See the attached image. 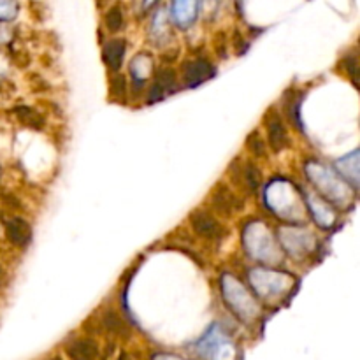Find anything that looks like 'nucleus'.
Instances as JSON below:
<instances>
[{"label":"nucleus","mask_w":360,"mask_h":360,"mask_svg":"<svg viewBox=\"0 0 360 360\" xmlns=\"http://www.w3.org/2000/svg\"><path fill=\"white\" fill-rule=\"evenodd\" d=\"M306 176L309 178L316 190L322 191L323 199L329 200L330 204H341L346 199V183H343L341 178L334 174V171L329 169L327 165L320 164V162H308L306 167Z\"/></svg>","instance_id":"nucleus-1"},{"label":"nucleus","mask_w":360,"mask_h":360,"mask_svg":"<svg viewBox=\"0 0 360 360\" xmlns=\"http://www.w3.org/2000/svg\"><path fill=\"white\" fill-rule=\"evenodd\" d=\"M221 290H223V297L230 304L232 311H236V315L243 316L244 311H248V316L257 315L255 300L246 292L243 283L237 282L234 276H230V274L221 276Z\"/></svg>","instance_id":"nucleus-2"},{"label":"nucleus","mask_w":360,"mask_h":360,"mask_svg":"<svg viewBox=\"0 0 360 360\" xmlns=\"http://www.w3.org/2000/svg\"><path fill=\"white\" fill-rule=\"evenodd\" d=\"M190 223L196 230L197 236L204 237V239L209 241H218L223 237L225 234V229L221 225L220 221L213 216L211 213L203 209H197L190 214Z\"/></svg>","instance_id":"nucleus-3"},{"label":"nucleus","mask_w":360,"mask_h":360,"mask_svg":"<svg viewBox=\"0 0 360 360\" xmlns=\"http://www.w3.org/2000/svg\"><path fill=\"white\" fill-rule=\"evenodd\" d=\"M214 74H216V71H214L213 64L209 60H206V58H194V60L187 62L183 67L185 87H200L203 83L209 81Z\"/></svg>","instance_id":"nucleus-4"},{"label":"nucleus","mask_w":360,"mask_h":360,"mask_svg":"<svg viewBox=\"0 0 360 360\" xmlns=\"http://www.w3.org/2000/svg\"><path fill=\"white\" fill-rule=\"evenodd\" d=\"M199 16V0H173L169 18L178 28L187 31Z\"/></svg>","instance_id":"nucleus-5"},{"label":"nucleus","mask_w":360,"mask_h":360,"mask_svg":"<svg viewBox=\"0 0 360 360\" xmlns=\"http://www.w3.org/2000/svg\"><path fill=\"white\" fill-rule=\"evenodd\" d=\"M211 204H213V207L218 213L225 214V216H230V214L239 211L241 206H243L239 197L223 183L216 185V188H214L213 191V197H211Z\"/></svg>","instance_id":"nucleus-6"},{"label":"nucleus","mask_w":360,"mask_h":360,"mask_svg":"<svg viewBox=\"0 0 360 360\" xmlns=\"http://www.w3.org/2000/svg\"><path fill=\"white\" fill-rule=\"evenodd\" d=\"M304 194H306L308 209L311 216L315 218L316 225H320L322 229H330V227L334 225L336 214L334 211L330 209V203H325L323 197H315L311 191H304Z\"/></svg>","instance_id":"nucleus-7"},{"label":"nucleus","mask_w":360,"mask_h":360,"mask_svg":"<svg viewBox=\"0 0 360 360\" xmlns=\"http://www.w3.org/2000/svg\"><path fill=\"white\" fill-rule=\"evenodd\" d=\"M178 88V81H176V74H174L171 69H164L157 74L155 78L153 85H151L150 90V97H148V102H158L162 101L167 95L174 94Z\"/></svg>","instance_id":"nucleus-8"},{"label":"nucleus","mask_w":360,"mask_h":360,"mask_svg":"<svg viewBox=\"0 0 360 360\" xmlns=\"http://www.w3.org/2000/svg\"><path fill=\"white\" fill-rule=\"evenodd\" d=\"M6 236L11 241L15 246L26 248L32 241V227L28 225V221L23 218H9L6 221Z\"/></svg>","instance_id":"nucleus-9"},{"label":"nucleus","mask_w":360,"mask_h":360,"mask_svg":"<svg viewBox=\"0 0 360 360\" xmlns=\"http://www.w3.org/2000/svg\"><path fill=\"white\" fill-rule=\"evenodd\" d=\"M336 169L338 173H341L343 180H345L346 185H352L353 190L359 188L360 183V167H359V150L352 151L350 155H345V157L338 158L334 162Z\"/></svg>","instance_id":"nucleus-10"},{"label":"nucleus","mask_w":360,"mask_h":360,"mask_svg":"<svg viewBox=\"0 0 360 360\" xmlns=\"http://www.w3.org/2000/svg\"><path fill=\"white\" fill-rule=\"evenodd\" d=\"M71 360H98V346L94 339H74L65 346Z\"/></svg>","instance_id":"nucleus-11"},{"label":"nucleus","mask_w":360,"mask_h":360,"mask_svg":"<svg viewBox=\"0 0 360 360\" xmlns=\"http://www.w3.org/2000/svg\"><path fill=\"white\" fill-rule=\"evenodd\" d=\"M125 51H127V44H125L123 39H111L109 42H105L104 49H102L104 64L108 65L111 71H120L121 65H123Z\"/></svg>","instance_id":"nucleus-12"},{"label":"nucleus","mask_w":360,"mask_h":360,"mask_svg":"<svg viewBox=\"0 0 360 360\" xmlns=\"http://www.w3.org/2000/svg\"><path fill=\"white\" fill-rule=\"evenodd\" d=\"M150 35L151 39H153V42H157V44L167 42L171 39V18L165 9H158L153 15L150 26Z\"/></svg>","instance_id":"nucleus-13"},{"label":"nucleus","mask_w":360,"mask_h":360,"mask_svg":"<svg viewBox=\"0 0 360 360\" xmlns=\"http://www.w3.org/2000/svg\"><path fill=\"white\" fill-rule=\"evenodd\" d=\"M267 139H269L271 148L274 151H282L283 148L289 144V135H286V128L283 125L282 118L273 114V117L267 120Z\"/></svg>","instance_id":"nucleus-14"},{"label":"nucleus","mask_w":360,"mask_h":360,"mask_svg":"<svg viewBox=\"0 0 360 360\" xmlns=\"http://www.w3.org/2000/svg\"><path fill=\"white\" fill-rule=\"evenodd\" d=\"M15 117L22 125H26L31 128H42L44 127V118L32 108H16Z\"/></svg>","instance_id":"nucleus-15"},{"label":"nucleus","mask_w":360,"mask_h":360,"mask_svg":"<svg viewBox=\"0 0 360 360\" xmlns=\"http://www.w3.org/2000/svg\"><path fill=\"white\" fill-rule=\"evenodd\" d=\"M130 71L132 76H134V81L144 83L151 72V58L148 57V55H144V53H141V55H137V57L134 58V62H132Z\"/></svg>","instance_id":"nucleus-16"},{"label":"nucleus","mask_w":360,"mask_h":360,"mask_svg":"<svg viewBox=\"0 0 360 360\" xmlns=\"http://www.w3.org/2000/svg\"><path fill=\"white\" fill-rule=\"evenodd\" d=\"M239 178L243 180L244 187H246L248 190H252V191H255L257 188L260 187V183H262V173H260V171L257 169L253 164H244V167H243V171H241Z\"/></svg>","instance_id":"nucleus-17"},{"label":"nucleus","mask_w":360,"mask_h":360,"mask_svg":"<svg viewBox=\"0 0 360 360\" xmlns=\"http://www.w3.org/2000/svg\"><path fill=\"white\" fill-rule=\"evenodd\" d=\"M125 26V15L123 8L120 4L113 6L105 15V28L109 32H120Z\"/></svg>","instance_id":"nucleus-18"},{"label":"nucleus","mask_w":360,"mask_h":360,"mask_svg":"<svg viewBox=\"0 0 360 360\" xmlns=\"http://www.w3.org/2000/svg\"><path fill=\"white\" fill-rule=\"evenodd\" d=\"M19 6L16 0H0V23H9L18 16Z\"/></svg>","instance_id":"nucleus-19"},{"label":"nucleus","mask_w":360,"mask_h":360,"mask_svg":"<svg viewBox=\"0 0 360 360\" xmlns=\"http://www.w3.org/2000/svg\"><path fill=\"white\" fill-rule=\"evenodd\" d=\"M104 325L109 332L113 334H125L127 332V327H125L123 320L117 315L114 311H108L104 315Z\"/></svg>","instance_id":"nucleus-20"},{"label":"nucleus","mask_w":360,"mask_h":360,"mask_svg":"<svg viewBox=\"0 0 360 360\" xmlns=\"http://www.w3.org/2000/svg\"><path fill=\"white\" fill-rule=\"evenodd\" d=\"M220 2L221 0H199V11L203 9L204 15L213 18V16L218 12V9H220Z\"/></svg>","instance_id":"nucleus-21"},{"label":"nucleus","mask_w":360,"mask_h":360,"mask_svg":"<svg viewBox=\"0 0 360 360\" xmlns=\"http://www.w3.org/2000/svg\"><path fill=\"white\" fill-rule=\"evenodd\" d=\"M248 146H250V150H252L255 155H264V144L255 134L248 137Z\"/></svg>","instance_id":"nucleus-22"},{"label":"nucleus","mask_w":360,"mask_h":360,"mask_svg":"<svg viewBox=\"0 0 360 360\" xmlns=\"http://www.w3.org/2000/svg\"><path fill=\"white\" fill-rule=\"evenodd\" d=\"M157 2L158 0H143V11H150Z\"/></svg>","instance_id":"nucleus-23"},{"label":"nucleus","mask_w":360,"mask_h":360,"mask_svg":"<svg viewBox=\"0 0 360 360\" xmlns=\"http://www.w3.org/2000/svg\"><path fill=\"white\" fill-rule=\"evenodd\" d=\"M6 282H8V276H6V271L0 267V286L6 285Z\"/></svg>","instance_id":"nucleus-24"},{"label":"nucleus","mask_w":360,"mask_h":360,"mask_svg":"<svg viewBox=\"0 0 360 360\" xmlns=\"http://www.w3.org/2000/svg\"><path fill=\"white\" fill-rule=\"evenodd\" d=\"M49 360H62V359H49Z\"/></svg>","instance_id":"nucleus-25"}]
</instances>
